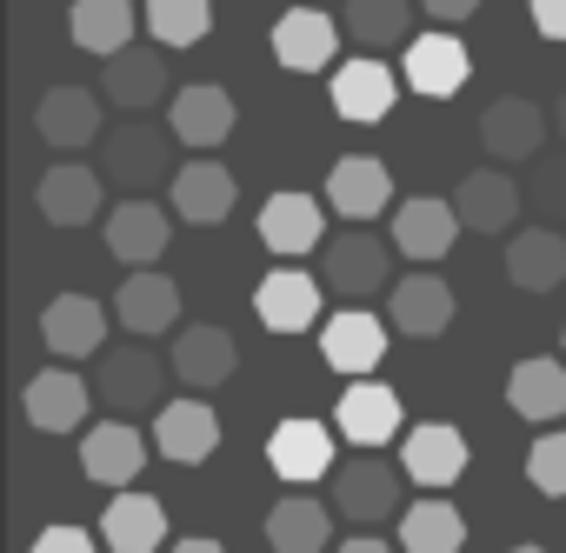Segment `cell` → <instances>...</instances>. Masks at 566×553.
Returning <instances> with one entry per match:
<instances>
[{
    "instance_id": "22",
    "label": "cell",
    "mask_w": 566,
    "mask_h": 553,
    "mask_svg": "<svg viewBox=\"0 0 566 553\" xmlns=\"http://www.w3.org/2000/svg\"><path fill=\"white\" fill-rule=\"evenodd\" d=\"M321 233H327V213H321V200L314 194H301V187H287V194H273L266 207H260V247L266 253H280V260H301V253H314L321 247Z\"/></svg>"
},
{
    "instance_id": "14",
    "label": "cell",
    "mask_w": 566,
    "mask_h": 553,
    "mask_svg": "<svg viewBox=\"0 0 566 553\" xmlns=\"http://www.w3.org/2000/svg\"><path fill=\"white\" fill-rule=\"evenodd\" d=\"M467 74H473V61H467V41L460 34H420L407 54H400V81L420 94V101H453L460 87H467Z\"/></svg>"
},
{
    "instance_id": "41",
    "label": "cell",
    "mask_w": 566,
    "mask_h": 553,
    "mask_svg": "<svg viewBox=\"0 0 566 553\" xmlns=\"http://www.w3.org/2000/svg\"><path fill=\"white\" fill-rule=\"evenodd\" d=\"M34 553H101V546H94L87 526H48V533L34 540Z\"/></svg>"
},
{
    "instance_id": "8",
    "label": "cell",
    "mask_w": 566,
    "mask_h": 553,
    "mask_svg": "<svg viewBox=\"0 0 566 553\" xmlns=\"http://www.w3.org/2000/svg\"><path fill=\"white\" fill-rule=\"evenodd\" d=\"M387 327L407 334V341H440V334L453 327V288L440 281L433 267L394 281V288H387Z\"/></svg>"
},
{
    "instance_id": "34",
    "label": "cell",
    "mask_w": 566,
    "mask_h": 553,
    "mask_svg": "<svg viewBox=\"0 0 566 553\" xmlns=\"http://www.w3.org/2000/svg\"><path fill=\"white\" fill-rule=\"evenodd\" d=\"M266 546L273 553H327L334 546V513L314 493H287L266 507Z\"/></svg>"
},
{
    "instance_id": "37",
    "label": "cell",
    "mask_w": 566,
    "mask_h": 553,
    "mask_svg": "<svg viewBox=\"0 0 566 553\" xmlns=\"http://www.w3.org/2000/svg\"><path fill=\"white\" fill-rule=\"evenodd\" d=\"M467 546V513L440 493H420L400 513V553H460Z\"/></svg>"
},
{
    "instance_id": "26",
    "label": "cell",
    "mask_w": 566,
    "mask_h": 553,
    "mask_svg": "<svg viewBox=\"0 0 566 553\" xmlns=\"http://www.w3.org/2000/svg\"><path fill=\"white\" fill-rule=\"evenodd\" d=\"M506 407L526 420V427H553L566 420V361L553 354H533L506 374Z\"/></svg>"
},
{
    "instance_id": "4",
    "label": "cell",
    "mask_w": 566,
    "mask_h": 553,
    "mask_svg": "<svg viewBox=\"0 0 566 553\" xmlns=\"http://www.w3.org/2000/svg\"><path fill=\"white\" fill-rule=\"evenodd\" d=\"M167 374H174V361H160L147 347H107V361L94 367V400H107V414H147L160 400Z\"/></svg>"
},
{
    "instance_id": "40",
    "label": "cell",
    "mask_w": 566,
    "mask_h": 553,
    "mask_svg": "<svg viewBox=\"0 0 566 553\" xmlns=\"http://www.w3.org/2000/svg\"><path fill=\"white\" fill-rule=\"evenodd\" d=\"M533 207L546 220H566V147H553V154L533 160Z\"/></svg>"
},
{
    "instance_id": "36",
    "label": "cell",
    "mask_w": 566,
    "mask_h": 553,
    "mask_svg": "<svg viewBox=\"0 0 566 553\" xmlns=\"http://www.w3.org/2000/svg\"><path fill=\"white\" fill-rule=\"evenodd\" d=\"M101 533H107L114 553H154V546L167 540V507H160L154 493H140V487H134V493H114Z\"/></svg>"
},
{
    "instance_id": "47",
    "label": "cell",
    "mask_w": 566,
    "mask_h": 553,
    "mask_svg": "<svg viewBox=\"0 0 566 553\" xmlns=\"http://www.w3.org/2000/svg\"><path fill=\"white\" fill-rule=\"evenodd\" d=\"M506 553H546V546H506Z\"/></svg>"
},
{
    "instance_id": "29",
    "label": "cell",
    "mask_w": 566,
    "mask_h": 553,
    "mask_svg": "<svg viewBox=\"0 0 566 553\" xmlns=\"http://www.w3.org/2000/svg\"><path fill=\"white\" fill-rule=\"evenodd\" d=\"M34 127H41V140L61 147V154L94 147V134H101V94H94V87H48L41 107H34Z\"/></svg>"
},
{
    "instance_id": "1",
    "label": "cell",
    "mask_w": 566,
    "mask_h": 553,
    "mask_svg": "<svg viewBox=\"0 0 566 553\" xmlns=\"http://www.w3.org/2000/svg\"><path fill=\"white\" fill-rule=\"evenodd\" d=\"M321 273H327V288L347 294V301H367L394 281V240H380L374 227H347L321 247Z\"/></svg>"
},
{
    "instance_id": "35",
    "label": "cell",
    "mask_w": 566,
    "mask_h": 553,
    "mask_svg": "<svg viewBox=\"0 0 566 553\" xmlns=\"http://www.w3.org/2000/svg\"><path fill=\"white\" fill-rule=\"evenodd\" d=\"M407 28H413V0H347V14H340V34L374 61L387 48H413Z\"/></svg>"
},
{
    "instance_id": "6",
    "label": "cell",
    "mask_w": 566,
    "mask_h": 553,
    "mask_svg": "<svg viewBox=\"0 0 566 553\" xmlns=\"http://www.w3.org/2000/svg\"><path fill=\"white\" fill-rule=\"evenodd\" d=\"M233 200H240V180H233L213 154L180 160V174H174V187H167V207H174V220H187V227H220V220L233 213Z\"/></svg>"
},
{
    "instance_id": "2",
    "label": "cell",
    "mask_w": 566,
    "mask_h": 553,
    "mask_svg": "<svg viewBox=\"0 0 566 553\" xmlns=\"http://www.w3.org/2000/svg\"><path fill=\"white\" fill-rule=\"evenodd\" d=\"M400 467H387L380 453H367V460H354V467H340L334 473V513L340 520H354L360 533H374L380 520H400L407 507H400Z\"/></svg>"
},
{
    "instance_id": "5",
    "label": "cell",
    "mask_w": 566,
    "mask_h": 553,
    "mask_svg": "<svg viewBox=\"0 0 566 553\" xmlns=\"http://www.w3.org/2000/svg\"><path fill=\"white\" fill-rule=\"evenodd\" d=\"M394 253L400 260H420V267H433V260H447L453 253V240H460V207L453 200H440V194H413V200H400L394 207Z\"/></svg>"
},
{
    "instance_id": "16",
    "label": "cell",
    "mask_w": 566,
    "mask_h": 553,
    "mask_svg": "<svg viewBox=\"0 0 566 553\" xmlns=\"http://www.w3.org/2000/svg\"><path fill=\"white\" fill-rule=\"evenodd\" d=\"M480 147H486L500 167L539 160V147H546V107L526 101V94H500V101L480 114Z\"/></svg>"
},
{
    "instance_id": "12",
    "label": "cell",
    "mask_w": 566,
    "mask_h": 553,
    "mask_svg": "<svg viewBox=\"0 0 566 553\" xmlns=\"http://www.w3.org/2000/svg\"><path fill=\"white\" fill-rule=\"evenodd\" d=\"M266 467L287 480V487H307V480H321V473H340V467H334V427H321V420H307V414L280 420V427L266 434Z\"/></svg>"
},
{
    "instance_id": "44",
    "label": "cell",
    "mask_w": 566,
    "mask_h": 553,
    "mask_svg": "<svg viewBox=\"0 0 566 553\" xmlns=\"http://www.w3.org/2000/svg\"><path fill=\"white\" fill-rule=\"evenodd\" d=\"M334 553H394V546H387L380 533H354V540H340Z\"/></svg>"
},
{
    "instance_id": "42",
    "label": "cell",
    "mask_w": 566,
    "mask_h": 553,
    "mask_svg": "<svg viewBox=\"0 0 566 553\" xmlns=\"http://www.w3.org/2000/svg\"><path fill=\"white\" fill-rule=\"evenodd\" d=\"M526 14L546 41H566V0H526Z\"/></svg>"
},
{
    "instance_id": "18",
    "label": "cell",
    "mask_w": 566,
    "mask_h": 553,
    "mask_svg": "<svg viewBox=\"0 0 566 553\" xmlns=\"http://www.w3.org/2000/svg\"><path fill=\"white\" fill-rule=\"evenodd\" d=\"M447 200L460 207V227H473V233H506V240H513V220H520V207H526V194H520V180H513L506 167H473Z\"/></svg>"
},
{
    "instance_id": "11",
    "label": "cell",
    "mask_w": 566,
    "mask_h": 553,
    "mask_svg": "<svg viewBox=\"0 0 566 553\" xmlns=\"http://www.w3.org/2000/svg\"><path fill=\"white\" fill-rule=\"evenodd\" d=\"M147 447H154V440H140L127 420H101V427L81 434V473H87L94 487L134 493V480L147 473Z\"/></svg>"
},
{
    "instance_id": "27",
    "label": "cell",
    "mask_w": 566,
    "mask_h": 553,
    "mask_svg": "<svg viewBox=\"0 0 566 553\" xmlns=\"http://www.w3.org/2000/svg\"><path fill=\"white\" fill-rule=\"evenodd\" d=\"M506 281L520 294H553L566 281V233L559 227H520L506 240Z\"/></svg>"
},
{
    "instance_id": "13",
    "label": "cell",
    "mask_w": 566,
    "mask_h": 553,
    "mask_svg": "<svg viewBox=\"0 0 566 553\" xmlns=\"http://www.w3.org/2000/svg\"><path fill=\"white\" fill-rule=\"evenodd\" d=\"M340 21H327L321 8H287L273 21V61L287 67V74H321L340 61Z\"/></svg>"
},
{
    "instance_id": "28",
    "label": "cell",
    "mask_w": 566,
    "mask_h": 553,
    "mask_svg": "<svg viewBox=\"0 0 566 553\" xmlns=\"http://www.w3.org/2000/svg\"><path fill=\"white\" fill-rule=\"evenodd\" d=\"M114 321L127 327V334H167L174 321H180V288L167 281L160 267H147V273H127L120 281V294H114Z\"/></svg>"
},
{
    "instance_id": "23",
    "label": "cell",
    "mask_w": 566,
    "mask_h": 553,
    "mask_svg": "<svg viewBox=\"0 0 566 553\" xmlns=\"http://www.w3.org/2000/svg\"><path fill=\"white\" fill-rule=\"evenodd\" d=\"M41 341H48V354H61V361H87V354L107 347V307H101L94 294H54V301L41 307Z\"/></svg>"
},
{
    "instance_id": "32",
    "label": "cell",
    "mask_w": 566,
    "mask_h": 553,
    "mask_svg": "<svg viewBox=\"0 0 566 553\" xmlns=\"http://www.w3.org/2000/svg\"><path fill=\"white\" fill-rule=\"evenodd\" d=\"M154 447H160V460L193 467V460H207L220 447V414L207 400H167L160 420H154Z\"/></svg>"
},
{
    "instance_id": "24",
    "label": "cell",
    "mask_w": 566,
    "mask_h": 553,
    "mask_svg": "<svg viewBox=\"0 0 566 553\" xmlns=\"http://www.w3.org/2000/svg\"><path fill=\"white\" fill-rule=\"evenodd\" d=\"M174 380L180 387H193V394H207V387H220V380H233V367H240V341L227 334V327H180V341H174Z\"/></svg>"
},
{
    "instance_id": "20",
    "label": "cell",
    "mask_w": 566,
    "mask_h": 553,
    "mask_svg": "<svg viewBox=\"0 0 566 553\" xmlns=\"http://www.w3.org/2000/svg\"><path fill=\"white\" fill-rule=\"evenodd\" d=\"M400 473L427 493H447L460 473H467V434L447 427V420H427V427H407L400 440Z\"/></svg>"
},
{
    "instance_id": "7",
    "label": "cell",
    "mask_w": 566,
    "mask_h": 553,
    "mask_svg": "<svg viewBox=\"0 0 566 553\" xmlns=\"http://www.w3.org/2000/svg\"><path fill=\"white\" fill-rule=\"evenodd\" d=\"M334 427H340V440H354L360 453H380L387 440H407L400 427V394L394 387H380V380H347V394L334 400Z\"/></svg>"
},
{
    "instance_id": "30",
    "label": "cell",
    "mask_w": 566,
    "mask_h": 553,
    "mask_svg": "<svg viewBox=\"0 0 566 553\" xmlns=\"http://www.w3.org/2000/svg\"><path fill=\"white\" fill-rule=\"evenodd\" d=\"M101 94L114 107H127V114L160 107V94H167V48H127V54H114L107 74H101Z\"/></svg>"
},
{
    "instance_id": "21",
    "label": "cell",
    "mask_w": 566,
    "mask_h": 553,
    "mask_svg": "<svg viewBox=\"0 0 566 553\" xmlns=\"http://www.w3.org/2000/svg\"><path fill=\"white\" fill-rule=\"evenodd\" d=\"M253 314H260L266 334H307L321 321V281L301 267H273L253 288Z\"/></svg>"
},
{
    "instance_id": "31",
    "label": "cell",
    "mask_w": 566,
    "mask_h": 553,
    "mask_svg": "<svg viewBox=\"0 0 566 553\" xmlns=\"http://www.w3.org/2000/svg\"><path fill=\"white\" fill-rule=\"evenodd\" d=\"M34 200H41V220L48 227H87L101 213V174L81 167V160H61V167L41 174Z\"/></svg>"
},
{
    "instance_id": "17",
    "label": "cell",
    "mask_w": 566,
    "mask_h": 553,
    "mask_svg": "<svg viewBox=\"0 0 566 553\" xmlns=\"http://www.w3.org/2000/svg\"><path fill=\"white\" fill-rule=\"evenodd\" d=\"M327 207L347 213L354 227H374L387 207H400V200H394V174H387V160H374V154H347V160H334V174H327Z\"/></svg>"
},
{
    "instance_id": "43",
    "label": "cell",
    "mask_w": 566,
    "mask_h": 553,
    "mask_svg": "<svg viewBox=\"0 0 566 553\" xmlns=\"http://www.w3.org/2000/svg\"><path fill=\"white\" fill-rule=\"evenodd\" d=\"M427 14H433L440 28H460L467 14H480V0H427Z\"/></svg>"
},
{
    "instance_id": "25",
    "label": "cell",
    "mask_w": 566,
    "mask_h": 553,
    "mask_svg": "<svg viewBox=\"0 0 566 553\" xmlns=\"http://www.w3.org/2000/svg\"><path fill=\"white\" fill-rule=\"evenodd\" d=\"M21 400H28V420L41 434H81L87 427V407H94V387L81 374H67V367H48V374L28 380Z\"/></svg>"
},
{
    "instance_id": "10",
    "label": "cell",
    "mask_w": 566,
    "mask_h": 553,
    "mask_svg": "<svg viewBox=\"0 0 566 553\" xmlns=\"http://www.w3.org/2000/svg\"><path fill=\"white\" fill-rule=\"evenodd\" d=\"M387 321L380 314H367V307H340L327 327H321V354H327V367L334 374H347V380H374V367L387 361Z\"/></svg>"
},
{
    "instance_id": "19",
    "label": "cell",
    "mask_w": 566,
    "mask_h": 553,
    "mask_svg": "<svg viewBox=\"0 0 566 553\" xmlns=\"http://www.w3.org/2000/svg\"><path fill=\"white\" fill-rule=\"evenodd\" d=\"M167 240H174V207H154V200H120V207L107 213V253H114L120 267H134V273L160 267Z\"/></svg>"
},
{
    "instance_id": "38",
    "label": "cell",
    "mask_w": 566,
    "mask_h": 553,
    "mask_svg": "<svg viewBox=\"0 0 566 553\" xmlns=\"http://www.w3.org/2000/svg\"><path fill=\"white\" fill-rule=\"evenodd\" d=\"M213 28V0H147V34L160 48H200Z\"/></svg>"
},
{
    "instance_id": "3",
    "label": "cell",
    "mask_w": 566,
    "mask_h": 553,
    "mask_svg": "<svg viewBox=\"0 0 566 553\" xmlns=\"http://www.w3.org/2000/svg\"><path fill=\"white\" fill-rule=\"evenodd\" d=\"M101 160H107V174L120 180V187H174V134H160L154 121H120L114 134H107V147H101Z\"/></svg>"
},
{
    "instance_id": "48",
    "label": "cell",
    "mask_w": 566,
    "mask_h": 553,
    "mask_svg": "<svg viewBox=\"0 0 566 553\" xmlns=\"http://www.w3.org/2000/svg\"><path fill=\"white\" fill-rule=\"evenodd\" d=\"M559 361H566V327H559Z\"/></svg>"
},
{
    "instance_id": "45",
    "label": "cell",
    "mask_w": 566,
    "mask_h": 553,
    "mask_svg": "<svg viewBox=\"0 0 566 553\" xmlns=\"http://www.w3.org/2000/svg\"><path fill=\"white\" fill-rule=\"evenodd\" d=\"M167 553H227V546H220V540H174Z\"/></svg>"
},
{
    "instance_id": "9",
    "label": "cell",
    "mask_w": 566,
    "mask_h": 553,
    "mask_svg": "<svg viewBox=\"0 0 566 553\" xmlns=\"http://www.w3.org/2000/svg\"><path fill=\"white\" fill-rule=\"evenodd\" d=\"M233 121H240V107H233V94L213 87V81H193V87H180V94L167 101V134H174L180 147H193V154H213V147L233 134Z\"/></svg>"
},
{
    "instance_id": "46",
    "label": "cell",
    "mask_w": 566,
    "mask_h": 553,
    "mask_svg": "<svg viewBox=\"0 0 566 553\" xmlns=\"http://www.w3.org/2000/svg\"><path fill=\"white\" fill-rule=\"evenodd\" d=\"M553 127H559V140H566V94H559V107H553Z\"/></svg>"
},
{
    "instance_id": "33",
    "label": "cell",
    "mask_w": 566,
    "mask_h": 553,
    "mask_svg": "<svg viewBox=\"0 0 566 553\" xmlns=\"http://www.w3.org/2000/svg\"><path fill=\"white\" fill-rule=\"evenodd\" d=\"M140 21H147V14H134V0H74L67 34H74V48H87V54L114 61V54L140 48V41H134V28H140Z\"/></svg>"
},
{
    "instance_id": "15",
    "label": "cell",
    "mask_w": 566,
    "mask_h": 553,
    "mask_svg": "<svg viewBox=\"0 0 566 553\" xmlns=\"http://www.w3.org/2000/svg\"><path fill=\"white\" fill-rule=\"evenodd\" d=\"M394 101H400V74H394L387 61L354 54V61H340V67H334V114H340V121L374 127V121H387V114H394Z\"/></svg>"
},
{
    "instance_id": "39",
    "label": "cell",
    "mask_w": 566,
    "mask_h": 553,
    "mask_svg": "<svg viewBox=\"0 0 566 553\" xmlns=\"http://www.w3.org/2000/svg\"><path fill=\"white\" fill-rule=\"evenodd\" d=\"M526 480H533L546 500H566V427H546V434L526 447Z\"/></svg>"
}]
</instances>
